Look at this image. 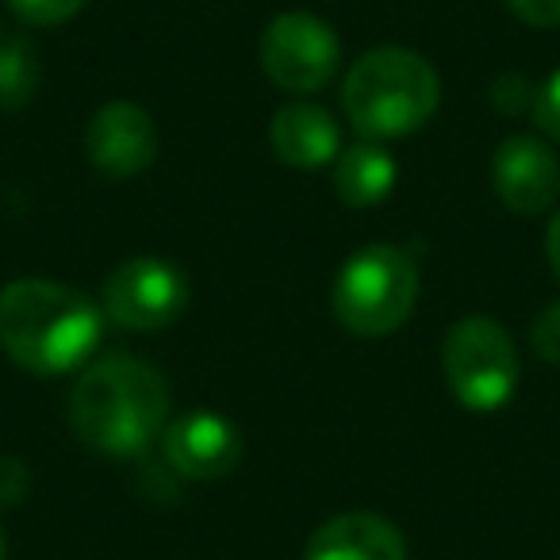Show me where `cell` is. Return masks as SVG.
Masks as SVG:
<instances>
[{"mask_svg":"<svg viewBox=\"0 0 560 560\" xmlns=\"http://www.w3.org/2000/svg\"><path fill=\"white\" fill-rule=\"evenodd\" d=\"M442 369L453 399L468 411H499L518 392V350L488 315H468L445 335Z\"/></svg>","mask_w":560,"mask_h":560,"instance_id":"5","label":"cell"},{"mask_svg":"<svg viewBox=\"0 0 560 560\" xmlns=\"http://www.w3.org/2000/svg\"><path fill=\"white\" fill-rule=\"evenodd\" d=\"M392 185H396V162L388 150L361 142L350 147L346 154H338L335 162V188L342 196V203L350 208H373V203L388 200Z\"/></svg>","mask_w":560,"mask_h":560,"instance_id":"13","label":"cell"},{"mask_svg":"<svg viewBox=\"0 0 560 560\" xmlns=\"http://www.w3.org/2000/svg\"><path fill=\"white\" fill-rule=\"evenodd\" d=\"M188 307V280L162 257H131L104 280V312L127 330H162Z\"/></svg>","mask_w":560,"mask_h":560,"instance_id":"7","label":"cell"},{"mask_svg":"<svg viewBox=\"0 0 560 560\" xmlns=\"http://www.w3.org/2000/svg\"><path fill=\"white\" fill-rule=\"evenodd\" d=\"M545 254H549V265H552V272H557V280H560V211L552 215L549 231H545Z\"/></svg>","mask_w":560,"mask_h":560,"instance_id":"19","label":"cell"},{"mask_svg":"<svg viewBox=\"0 0 560 560\" xmlns=\"http://www.w3.org/2000/svg\"><path fill=\"white\" fill-rule=\"evenodd\" d=\"M304 560H407L404 534L381 514H338L307 541Z\"/></svg>","mask_w":560,"mask_h":560,"instance_id":"11","label":"cell"},{"mask_svg":"<svg viewBox=\"0 0 560 560\" xmlns=\"http://www.w3.org/2000/svg\"><path fill=\"white\" fill-rule=\"evenodd\" d=\"M170 388L147 361L112 353L89 361L70 392V427L89 450L108 457L142 453L165 430Z\"/></svg>","mask_w":560,"mask_h":560,"instance_id":"2","label":"cell"},{"mask_svg":"<svg viewBox=\"0 0 560 560\" xmlns=\"http://www.w3.org/2000/svg\"><path fill=\"white\" fill-rule=\"evenodd\" d=\"M491 185L514 215H541L560 192V165L545 142L514 135L491 158Z\"/></svg>","mask_w":560,"mask_h":560,"instance_id":"9","label":"cell"},{"mask_svg":"<svg viewBox=\"0 0 560 560\" xmlns=\"http://www.w3.org/2000/svg\"><path fill=\"white\" fill-rule=\"evenodd\" d=\"M85 154L108 177H139L158 158V127L139 104L112 101L89 119Z\"/></svg>","mask_w":560,"mask_h":560,"instance_id":"8","label":"cell"},{"mask_svg":"<svg viewBox=\"0 0 560 560\" xmlns=\"http://www.w3.org/2000/svg\"><path fill=\"white\" fill-rule=\"evenodd\" d=\"M534 350L541 353L545 361L560 365V304H549L534 319Z\"/></svg>","mask_w":560,"mask_h":560,"instance_id":"16","label":"cell"},{"mask_svg":"<svg viewBox=\"0 0 560 560\" xmlns=\"http://www.w3.org/2000/svg\"><path fill=\"white\" fill-rule=\"evenodd\" d=\"M342 62V47L330 24L312 12H284L261 35V70L284 93H319Z\"/></svg>","mask_w":560,"mask_h":560,"instance_id":"6","label":"cell"},{"mask_svg":"<svg viewBox=\"0 0 560 560\" xmlns=\"http://www.w3.org/2000/svg\"><path fill=\"white\" fill-rule=\"evenodd\" d=\"M442 101V81L434 66L415 50L381 47L350 66L342 104L350 124L365 139H404L427 127Z\"/></svg>","mask_w":560,"mask_h":560,"instance_id":"3","label":"cell"},{"mask_svg":"<svg viewBox=\"0 0 560 560\" xmlns=\"http://www.w3.org/2000/svg\"><path fill=\"white\" fill-rule=\"evenodd\" d=\"M162 453L188 480H219L242 460V434L223 415L196 411L165 427Z\"/></svg>","mask_w":560,"mask_h":560,"instance_id":"10","label":"cell"},{"mask_svg":"<svg viewBox=\"0 0 560 560\" xmlns=\"http://www.w3.org/2000/svg\"><path fill=\"white\" fill-rule=\"evenodd\" d=\"M101 327L93 300L55 280L24 277L0 289V350L35 376L85 369Z\"/></svg>","mask_w":560,"mask_h":560,"instance_id":"1","label":"cell"},{"mask_svg":"<svg viewBox=\"0 0 560 560\" xmlns=\"http://www.w3.org/2000/svg\"><path fill=\"white\" fill-rule=\"evenodd\" d=\"M419 300V269L399 246L376 242L350 257L335 280V315L361 338L399 330Z\"/></svg>","mask_w":560,"mask_h":560,"instance_id":"4","label":"cell"},{"mask_svg":"<svg viewBox=\"0 0 560 560\" xmlns=\"http://www.w3.org/2000/svg\"><path fill=\"white\" fill-rule=\"evenodd\" d=\"M506 9L529 27H560V0H506Z\"/></svg>","mask_w":560,"mask_h":560,"instance_id":"18","label":"cell"},{"mask_svg":"<svg viewBox=\"0 0 560 560\" xmlns=\"http://www.w3.org/2000/svg\"><path fill=\"white\" fill-rule=\"evenodd\" d=\"M534 116H537V127H541L549 139L560 142V70L541 85V93H537V101H534Z\"/></svg>","mask_w":560,"mask_h":560,"instance_id":"17","label":"cell"},{"mask_svg":"<svg viewBox=\"0 0 560 560\" xmlns=\"http://www.w3.org/2000/svg\"><path fill=\"white\" fill-rule=\"evenodd\" d=\"M272 154L292 170H319L338 158V124L319 104H284L269 127Z\"/></svg>","mask_w":560,"mask_h":560,"instance_id":"12","label":"cell"},{"mask_svg":"<svg viewBox=\"0 0 560 560\" xmlns=\"http://www.w3.org/2000/svg\"><path fill=\"white\" fill-rule=\"evenodd\" d=\"M39 89V58L24 39L0 47V108H24Z\"/></svg>","mask_w":560,"mask_h":560,"instance_id":"14","label":"cell"},{"mask_svg":"<svg viewBox=\"0 0 560 560\" xmlns=\"http://www.w3.org/2000/svg\"><path fill=\"white\" fill-rule=\"evenodd\" d=\"M9 4L20 20H27V24L50 27V24H62V20H73L89 0H9Z\"/></svg>","mask_w":560,"mask_h":560,"instance_id":"15","label":"cell"},{"mask_svg":"<svg viewBox=\"0 0 560 560\" xmlns=\"http://www.w3.org/2000/svg\"><path fill=\"white\" fill-rule=\"evenodd\" d=\"M0 560H9V552H4V537H0Z\"/></svg>","mask_w":560,"mask_h":560,"instance_id":"20","label":"cell"}]
</instances>
